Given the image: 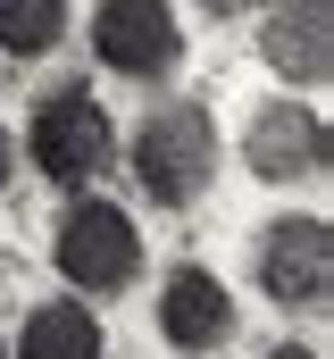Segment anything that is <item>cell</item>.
<instances>
[{
  "label": "cell",
  "mask_w": 334,
  "mask_h": 359,
  "mask_svg": "<svg viewBox=\"0 0 334 359\" xmlns=\"http://www.w3.org/2000/svg\"><path fill=\"white\" fill-rule=\"evenodd\" d=\"M51 268L67 276L76 301H117L142 276V226L126 201L109 192H67L59 226H51Z\"/></svg>",
  "instance_id": "cell-1"
},
{
  "label": "cell",
  "mask_w": 334,
  "mask_h": 359,
  "mask_svg": "<svg viewBox=\"0 0 334 359\" xmlns=\"http://www.w3.org/2000/svg\"><path fill=\"white\" fill-rule=\"evenodd\" d=\"M25 159L34 176L59 184V192H92L117 159V126H109V100L92 84H51L25 109Z\"/></svg>",
  "instance_id": "cell-2"
},
{
  "label": "cell",
  "mask_w": 334,
  "mask_h": 359,
  "mask_svg": "<svg viewBox=\"0 0 334 359\" xmlns=\"http://www.w3.org/2000/svg\"><path fill=\"white\" fill-rule=\"evenodd\" d=\"M126 168L151 209H192L218 184V117L201 100H159L142 117V134L126 142Z\"/></svg>",
  "instance_id": "cell-3"
},
{
  "label": "cell",
  "mask_w": 334,
  "mask_h": 359,
  "mask_svg": "<svg viewBox=\"0 0 334 359\" xmlns=\"http://www.w3.org/2000/svg\"><path fill=\"white\" fill-rule=\"evenodd\" d=\"M250 268L276 309H318L334 292V226L318 209H276L250 243Z\"/></svg>",
  "instance_id": "cell-4"
},
{
  "label": "cell",
  "mask_w": 334,
  "mask_h": 359,
  "mask_svg": "<svg viewBox=\"0 0 334 359\" xmlns=\"http://www.w3.org/2000/svg\"><path fill=\"white\" fill-rule=\"evenodd\" d=\"M92 59L126 84H159L184 67V17L175 0H100L92 8Z\"/></svg>",
  "instance_id": "cell-5"
},
{
  "label": "cell",
  "mask_w": 334,
  "mask_h": 359,
  "mask_svg": "<svg viewBox=\"0 0 334 359\" xmlns=\"http://www.w3.org/2000/svg\"><path fill=\"white\" fill-rule=\"evenodd\" d=\"M243 168L259 184H318L334 168V134L326 117L301 100V92H276V100H259L243 126Z\"/></svg>",
  "instance_id": "cell-6"
},
{
  "label": "cell",
  "mask_w": 334,
  "mask_h": 359,
  "mask_svg": "<svg viewBox=\"0 0 334 359\" xmlns=\"http://www.w3.org/2000/svg\"><path fill=\"white\" fill-rule=\"evenodd\" d=\"M259 59L284 92H326L334 76V0H267L259 8Z\"/></svg>",
  "instance_id": "cell-7"
},
{
  "label": "cell",
  "mask_w": 334,
  "mask_h": 359,
  "mask_svg": "<svg viewBox=\"0 0 334 359\" xmlns=\"http://www.w3.org/2000/svg\"><path fill=\"white\" fill-rule=\"evenodd\" d=\"M159 343L167 351H184V359H209V351H226L234 343V326H243V309H234V284L226 276H209V268H167L159 284Z\"/></svg>",
  "instance_id": "cell-8"
},
{
  "label": "cell",
  "mask_w": 334,
  "mask_h": 359,
  "mask_svg": "<svg viewBox=\"0 0 334 359\" xmlns=\"http://www.w3.org/2000/svg\"><path fill=\"white\" fill-rule=\"evenodd\" d=\"M8 359H109V334H100L92 301L59 292V301H34V309H25V326H17Z\"/></svg>",
  "instance_id": "cell-9"
},
{
  "label": "cell",
  "mask_w": 334,
  "mask_h": 359,
  "mask_svg": "<svg viewBox=\"0 0 334 359\" xmlns=\"http://www.w3.org/2000/svg\"><path fill=\"white\" fill-rule=\"evenodd\" d=\"M67 0H0V50L8 59H51L67 42Z\"/></svg>",
  "instance_id": "cell-10"
},
{
  "label": "cell",
  "mask_w": 334,
  "mask_h": 359,
  "mask_svg": "<svg viewBox=\"0 0 334 359\" xmlns=\"http://www.w3.org/2000/svg\"><path fill=\"white\" fill-rule=\"evenodd\" d=\"M8 176H17V126L0 117V192H8Z\"/></svg>",
  "instance_id": "cell-11"
},
{
  "label": "cell",
  "mask_w": 334,
  "mask_h": 359,
  "mask_svg": "<svg viewBox=\"0 0 334 359\" xmlns=\"http://www.w3.org/2000/svg\"><path fill=\"white\" fill-rule=\"evenodd\" d=\"M259 359H326V351H318V343H267Z\"/></svg>",
  "instance_id": "cell-12"
},
{
  "label": "cell",
  "mask_w": 334,
  "mask_h": 359,
  "mask_svg": "<svg viewBox=\"0 0 334 359\" xmlns=\"http://www.w3.org/2000/svg\"><path fill=\"white\" fill-rule=\"evenodd\" d=\"M192 8H209V17H234V8H250V0H192Z\"/></svg>",
  "instance_id": "cell-13"
},
{
  "label": "cell",
  "mask_w": 334,
  "mask_h": 359,
  "mask_svg": "<svg viewBox=\"0 0 334 359\" xmlns=\"http://www.w3.org/2000/svg\"><path fill=\"white\" fill-rule=\"evenodd\" d=\"M0 359H8V343H0Z\"/></svg>",
  "instance_id": "cell-14"
}]
</instances>
